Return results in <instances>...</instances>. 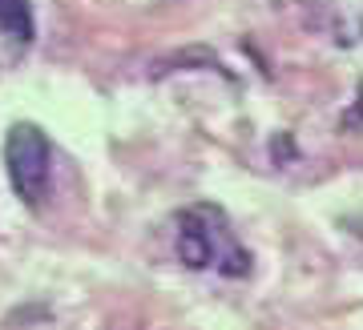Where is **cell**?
<instances>
[{
    "label": "cell",
    "instance_id": "obj_1",
    "mask_svg": "<svg viewBox=\"0 0 363 330\" xmlns=\"http://www.w3.org/2000/svg\"><path fill=\"white\" fill-rule=\"evenodd\" d=\"M174 246L190 270H218L230 278L250 274V254L234 238V229L226 226V214L214 205H190L178 217V241Z\"/></svg>",
    "mask_w": 363,
    "mask_h": 330
},
{
    "label": "cell",
    "instance_id": "obj_2",
    "mask_svg": "<svg viewBox=\"0 0 363 330\" xmlns=\"http://www.w3.org/2000/svg\"><path fill=\"white\" fill-rule=\"evenodd\" d=\"M4 165H9V181L21 202L37 205L45 186H49V165H52V149L49 137L37 125H13L4 137Z\"/></svg>",
    "mask_w": 363,
    "mask_h": 330
},
{
    "label": "cell",
    "instance_id": "obj_3",
    "mask_svg": "<svg viewBox=\"0 0 363 330\" xmlns=\"http://www.w3.org/2000/svg\"><path fill=\"white\" fill-rule=\"evenodd\" d=\"M0 28L13 40L28 45L33 40V13H28V0H0Z\"/></svg>",
    "mask_w": 363,
    "mask_h": 330
}]
</instances>
